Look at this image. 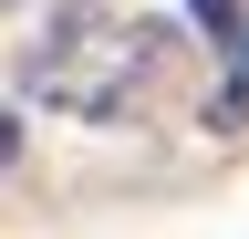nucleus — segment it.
I'll return each instance as SVG.
<instances>
[{
	"label": "nucleus",
	"instance_id": "nucleus-1",
	"mask_svg": "<svg viewBox=\"0 0 249 239\" xmlns=\"http://www.w3.org/2000/svg\"><path fill=\"white\" fill-rule=\"evenodd\" d=\"M166 21L114 11V0H62L42 11V42L21 52V83L42 114H73V125H124V114L156 104L166 83Z\"/></svg>",
	"mask_w": 249,
	"mask_h": 239
},
{
	"label": "nucleus",
	"instance_id": "nucleus-2",
	"mask_svg": "<svg viewBox=\"0 0 249 239\" xmlns=\"http://www.w3.org/2000/svg\"><path fill=\"white\" fill-rule=\"evenodd\" d=\"M187 11L208 21V42H218V52H239V32H249V21H239V0H187Z\"/></svg>",
	"mask_w": 249,
	"mask_h": 239
},
{
	"label": "nucleus",
	"instance_id": "nucleus-3",
	"mask_svg": "<svg viewBox=\"0 0 249 239\" xmlns=\"http://www.w3.org/2000/svg\"><path fill=\"white\" fill-rule=\"evenodd\" d=\"M11 156H21V125H11V114H0V166H11Z\"/></svg>",
	"mask_w": 249,
	"mask_h": 239
},
{
	"label": "nucleus",
	"instance_id": "nucleus-4",
	"mask_svg": "<svg viewBox=\"0 0 249 239\" xmlns=\"http://www.w3.org/2000/svg\"><path fill=\"white\" fill-rule=\"evenodd\" d=\"M239 52H249V32H239Z\"/></svg>",
	"mask_w": 249,
	"mask_h": 239
}]
</instances>
